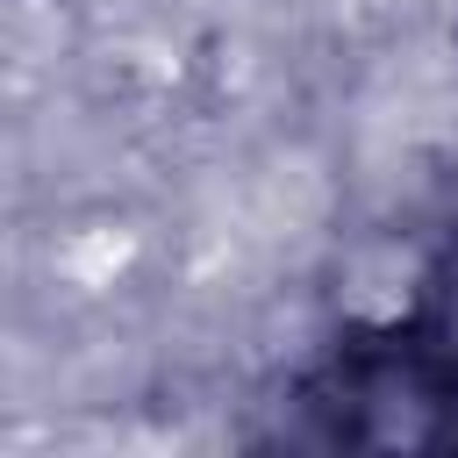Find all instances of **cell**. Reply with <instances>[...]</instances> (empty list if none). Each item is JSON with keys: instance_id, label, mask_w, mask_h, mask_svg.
<instances>
[{"instance_id": "2", "label": "cell", "mask_w": 458, "mask_h": 458, "mask_svg": "<svg viewBox=\"0 0 458 458\" xmlns=\"http://www.w3.org/2000/svg\"><path fill=\"white\" fill-rule=\"evenodd\" d=\"M64 50V0H7V57L43 64Z\"/></svg>"}, {"instance_id": "1", "label": "cell", "mask_w": 458, "mask_h": 458, "mask_svg": "<svg viewBox=\"0 0 458 458\" xmlns=\"http://www.w3.org/2000/svg\"><path fill=\"white\" fill-rule=\"evenodd\" d=\"M415 286H422V250L394 229V236H372L344 258L336 272V308L358 315V322H394L415 308Z\"/></svg>"}]
</instances>
